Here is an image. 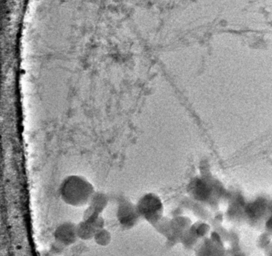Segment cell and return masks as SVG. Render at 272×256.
Segmentation results:
<instances>
[{
	"instance_id": "cell-1",
	"label": "cell",
	"mask_w": 272,
	"mask_h": 256,
	"mask_svg": "<svg viewBox=\"0 0 272 256\" xmlns=\"http://www.w3.org/2000/svg\"><path fill=\"white\" fill-rule=\"evenodd\" d=\"M59 192L65 204L80 207L88 205L95 190L93 184L84 176L71 174L62 180Z\"/></svg>"
},
{
	"instance_id": "cell-2",
	"label": "cell",
	"mask_w": 272,
	"mask_h": 256,
	"mask_svg": "<svg viewBox=\"0 0 272 256\" xmlns=\"http://www.w3.org/2000/svg\"><path fill=\"white\" fill-rule=\"evenodd\" d=\"M136 205L140 218L144 219L152 224L161 221L164 206L161 199L156 194H145L139 199Z\"/></svg>"
},
{
	"instance_id": "cell-3",
	"label": "cell",
	"mask_w": 272,
	"mask_h": 256,
	"mask_svg": "<svg viewBox=\"0 0 272 256\" xmlns=\"http://www.w3.org/2000/svg\"><path fill=\"white\" fill-rule=\"evenodd\" d=\"M117 218L123 228H131L135 227L140 219L137 205L127 199L121 197L119 199L117 205Z\"/></svg>"
},
{
	"instance_id": "cell-4",
	"label": "cell",
	"mask_w": 272,
	"mask_h": 256,
	"mask_svg": "<svg viewBox=\"0 0 272 256\" xmlns=\"http://www.w3.org/2000/svg\"><path fill=\"white\" fill-rule=\"evenodd\" d=\"M54 237L57 243L67 247L74 244L79 238L77 234V225L71 222L61 223L56 228Z\"/></svg>"
},
{
	"instance_id": "cell-5",
	"label": "cell",
	"mask_w": 272,
	"mask_h": 256,
	"mask_svg": "<svg viewBox=\"0 0 272 256\" xmlns=\"http://www.w3.org/2000/svg\"><path fill=\"white\" fill-rule=\"evenodd\" d=\"M109 197L105 193L101 191L94 192V195L91 197L90 203L88 204L89 209L94 212L102 214L103 211L106 209L108 205Z\"/></svg>"
},
{
	"instance_id": "cell-6",
	"label": "cell",
	"mask_w": 272,
	"mask_h": 256,
	"mask_svg": "<svg viewBox=\"0 0 272 256\" xmlns=\"http://www.w3.org/2000/svg\"><path fill=\"white\" fill-rule=\"evenodd\" d=\"M98 230V228L94 227L92 224L84 220L77 224L78 237L84 241H90L91 239H94V235Z\"/></svg>"
},
{
	"instance_id": "cell-7",
	"label": "cell",
	"mask_w": 272,
	"mask_h": 256,
	"mask_svg": "<svg viewBox=\"0 0 272 256\" xmlns=\"http://www.w3.org/2000/svg\"><path fill=\"white\" fill-rule=\"evenodd\" d=\"M94 241L98 245L106 247L111 241V234L104 228L98 230L94 237Z\"/></svg>"
},
{
	"instance_id": "cell-8",
	"label": "cell",
	"mask_w": 272,
	"mask_h": 256,
	"mask_svg": "<svg viewBox=\"0 0 272 256\" xmlns=\"http://www.w3.org/2000/svg\"><path fill=\"white\" fill-rule=\"evenodd\" d=\"M266 227H267V228H269V231H272V217H270V219L268 220Z\"/></svg>"
}]
</instances>
